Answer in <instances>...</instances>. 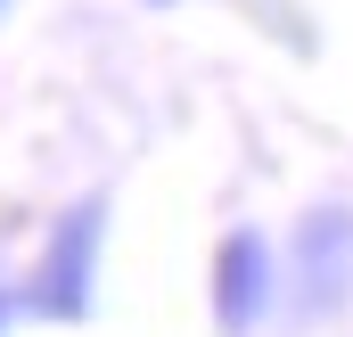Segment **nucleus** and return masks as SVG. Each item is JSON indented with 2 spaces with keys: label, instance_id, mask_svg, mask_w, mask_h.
I'll list each match as a JSON object with an SVG mask.
<instances>
[{
  "label": "nucleus",
  "instance_id": "nucleus-1",
  "mask_svg": "<svg viewBox=\"0 0 353 337\" xmlns=\"http://www.w3.org/2000/svg\"><path fill=\"white\" fill-rule=\"evenodd\" d=\"M99 247H107V198H74L25 271V313L33 321H90L99 305Z\"/></svg>",
  "mask_w": 353,
  "mask_h": 337
},
{
  "label": "nucleus",
  "instance_id": "nucleus-2",
  "mask_svg": "<svg viewBox=\"0 0 353 337\" xmlns=\"http://www.w3.org/2000/svg\"><path fill=\"white\" fill-rule=\"evenodd\" d=\"M279 271H288V313H296V321H337L353 305V206L345 198L312 206V214L288 231Z\"/></svg>",
  "mask_w": 353,
  "mask_h": 337
},
{
  "label": "nucleus",
  "instance_id": "nucleus-3",
  "mask_svg": "<svg viewBox=\"0 0 353 337\" xmlns=\"http://www.w3.org/2000/svg\"><path fill=\"white\" fill-rule=\"evenodd\" d=\"M279 296H288V271H279V247H271L263 231H222V247H214V271H205V305H214V329L222 337H255L279 313Z\"/></svg>",
  "mask_w": 353,
  "mask_h": 337
},
{
  "label": "nucleus",
  "instance_id": "nucleus-4",
  "mask_svg": "<svg viewBox=\"0 0 353 337\" xmlns=\"http://www.w3.org/2000/svg\"><path fill=\"white\" fill-rule=\"evenodd\" d=\"M17 313H25V280H0V337L17 329Z\"/></svg>",
  "mask_w": 353,
  "mask_h": 337
},
{
  "label": "nucleus",
  "instance_id": "nucleus-5",
  "mask_svg": "<svg viewBox=\"0 0 353 337\" xmlns=\"http://www.w3.org/2000/svg\"><path fill=\"white\" fill-rule=\"evenodd\" d=\"M148 8H173V0H148Z\"/></svg>",
  "mask_w": 353,
  "mask_h": 337
},
{
  "label": "nucleus",
  "instance_id": "nucleus-6",
  "mask_svg": "<svg viewBox=\"0 0 353 337\" xmlns=\"http://www.w3.org/2000/svg\"><path fill=\"white\" fill-rule=\"evenodd\" d=\"M0 8H8V0H0Z\"/></svg>",
  "mask_w": 353,
  "mask_h": 337
}]
</instances>
